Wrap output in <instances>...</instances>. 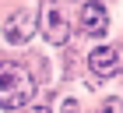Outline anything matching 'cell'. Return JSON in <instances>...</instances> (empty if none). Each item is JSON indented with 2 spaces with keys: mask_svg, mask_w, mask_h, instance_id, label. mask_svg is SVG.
<instances>
[{
  "mask_svg": "<svg viewBox=\"0 0 123 113\" xmlns=\"http://www.w3.org/2000/svg\"><path fill=\"white\" fill-rule=\"evenodd\" d=\"M39 11L35 7H21V11H14L7 21H4V39H7L11 46H25L32 35L39 32Z\"/></svg>",
  "mask_w": 123,
  "mask_h": 113,
  "instance_id": "obj_2",
  "label": "cell"
},
{
  "mask_svg": "<svg viewBox=\"0 0 123 113\" xmlns=\"http://www.w3.org/2000/svg\"><path fill=\"white\" fill-rule=\"evenodd\" d=\"M35 92V81L21 64L14 60H0V110H18L25 106Z\"/></svg>",
  "mask_w": 123,
  "mask_h": 113,
  "instance_id": "obj_1",
  "label": "cell"
},
{
  "mask_svg": "<svg viewBox=\"0 0 123 113\" xmlns=\"http://www.w3.org/2000/svg\"><path fill=\"white\" fill-rule=\"evenodd\" d=\"M77 25H81L85 35H105V32H109V11H105L98 0H88L85 7H81Z\"/></svg>",
  "mask_w": 123,
  "mask_h": 113,
  "instance_id": "obj_3",
  "label": "cell"
},
{
  "mask_svg": "<svg viewBox=\"0 0 123 113\" xmlns=\"http://www.w3.org/2000/svg\"><path fill=\"white\" fill-rule=\"evenodd\" d=\"M42 35L53 42V46H63L67 42V35H70V28H67V21H63V11L56 7V4H49L46 11H42Z\"/></svg>",
  "mask_w": 123,
  "mask_h": 113,
  "instance_id": "obj_4",
  "label": "cell"
},
{
  "mask_svg": "<svg viewBox=\"0 0 123 113\" xmlns=\"http://www.w3.org/2000/svg\"><path fill=\"white\" fill-rule=\"evenodd\" d=\"M25 113H53L49 106H32V110H25Z\"/></svg>",
  "mask_w": 123,
  "mask_h": 113,
  "instance_id": "obj_6",
  "label": "cell"
},
{
  "mask_svg": "<svg viewBox=\"0 0 123 113\" xmlns=\"http://www.w3.org/2000/svg\"><path fill=\"white\" fill-rule=\"evenodd\" d=\"M88 67H92L95 78H113L120 71V56H116L113 46H98V49L88 53Z\"/></svg>",
  "mask_w": 123,
  "mask_h": 113,
  "instance_id": "obj_5",
  "label": "cell"
}]
</instances>
